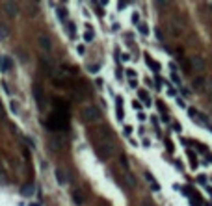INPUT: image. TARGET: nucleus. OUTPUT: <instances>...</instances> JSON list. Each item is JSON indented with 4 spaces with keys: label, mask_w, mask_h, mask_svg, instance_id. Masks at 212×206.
Instances as JSON below:
<instances>
[{
    "label": "nucleus",
    "mask_w": 212,
    "mask_h": 206,
    "mask_svg": "<svg viewBox=\"0 0 212 206\" xmlns=\"http://www.w3.org/2000/svg\"><path fill=\"white\" fill-rule=\"evenodd\" d=\"M11 69H13V60L9 56H4L2 60H0V71H2V73H9Z\"/></svg>",
    "instance_id": "obj_15"
},
{
    "label": "nucleus",
    "mask_w": 212,
    "mask_h": 206,
    "mask_svg": "<svg viewBox=\"0 0 212 206\" xmlns=\"http://www.w3.org/2000/svg\"><path fill=\"white\" fill-rule=\"evenodd\" d=\"M154 34H156V37H158V39H160V41H162V39H164V37H162V32H160V30H154Z\"/></svg>",
    "instance_id": "obj_45"
},
{
    "label": "nucleus",
    "mask_w": 212,
    "mask_h": 206,
    "mask_svg": "<svg viewBox=\"0 0 212 206\" xmlns=\"http://www.w3.org/2000/svg\"><path fill=\"white\" fill-rule=\"evenodd\" d=\"M20 193L24 195V197H32V195H34V186H32V184H26V186H22Z\"/></svg>",
    "instance_id": "obj_21"
},
{
    "label": "nucleus",
    "mask_w": 212,
    "mask_h": 206,
    "mask_svg": "<svg viewBox=\"0 0 212 206\" xmlns=\"http://www.w3.org/2000/svg\"><path fill=\"white\" fill-rule=\"evenodd\" d=\"M171 80H173L177 85H180V78H179V74H177V73H171Z\"/></svg>",
    "instance_id": "obj_30"
},
{
    "label": "nucleus",
    "mask_w": 212,
    "mask_h": 206,
    "mask_svg": "<svg viewBox=\"0 0 212 206\" xmlns=\"http://www.w3.org/2000/svg\"><path fill=\"white\" fill-rule=\"evenodd\" d=\"M80 115H82V121L86 125H95V123H101V119H102V113H101V110L95 104L84 106L82 111H80Z\"/></svg>",
    "instance_id": "obj_2"
},
{
    "label": "nucleus",
    "mask_w": 212,
    "mask_h": 206,
    "mask_svg": "<svg viewBox=\"0 0 212 206\" xmlns=\"http://www.w3.org/2000/svg\"><path fill=\"white\" fill-rule=\"evenodd\" d=\"M169 69H171V73H175V71H177V65H175V63H169Z\"/></svg>",
    "instance_id": "obj_46"
},
{
    "label": "nucleus",
    "mask_w": 212,
    "mask_h": 206,
    "mask_svg": "<svg viewBox=\"0 0 212 206\" xmlns=\"http://www.w3.org/2000/svg\"><path fill=\"white\" fill-rule=\"evenodd\" d=\"M206 84H208V80L205 76H195L192 80V91H195V93H203V91L206 89Z\"/></svg>",
    "instance_id": "obj_13"
},
{
    "label": "nucleus",
    "mask_w": 212,
    "mask_h": 206,
    "mask_svg": "<svg viewBox=\"0 0 212 206\" xmlns=\"http://www.w3.org/2000/svg\"><path fill=\"white\" fill-rule=\"evenodd\" d=\"M210 9H212V2H210Z\"/></svg>",
    "instance_id": "obj_51"
},
{
    "label": "nucleus",
    "mask_w": 212,
    "mask_h": 206,
    "mask_svg": "<svg viewBox=\"0 0 212 206\" xmlns=\"http://www.w3.org/2000/svg\"><path fill=\"white\" fill-rule=\"evenodd\" d=\"M99 69H101V63H95L93 67H89V71H91L93 74H97V73H99Z\"/></svg>",
    "instance_id": "obj_29"
},
{
    "label": "nucleus",
    "mask_w": 212,
    "mask_h": 206,
    "mask_svg": "<svg viewBox=\"0 0 212 206\" xmlns=\"http://www.w3.org/2000/svg\"><path fill=\"white\" fill-rule=\"evenodd\" d=\"M52 111L69 115V102H65L63 99H52Z\"/></svg>",
    "instance_id": "obj_10"
},
{
    "label": "nucleus",
    "mask_w": 212,
    "mask_h": 206,
    "mask_svg": "<svg viewBox=\"0 0 212 206\" xmlns=\"http://www.w3.org/2000/svg\"><path fill=\"white\" fill-rule=\"evenodd\" d=\"M139 206H154V202H153V201H147V199H145V201H141V202H139Z\"/></svg>",
    "instance_id": "obj_33"
},
{
    "label": "nucleus",
    "mask_w": 212,
    "mask_h": 206,
    "mask_svg": "<svg viewBox=\"0 0 212 206\" xmlns=\"http://www.w3.org/2000/svg\"><path fill=\"white\" fill-rule=\"evenodd\" d=\"M138 97H139L141 100H145V106H151V99H149V95H147L145 89H138Z\"/></svg>",
    "instance_id": "obj_20"
},
{
    "label": "nucleus",
    "mask_w": 212,
    "mask_h": 206,
    "mask_svg": "<svg viewBox=\"0 0 212 206\" xmlns=\"http://www.w3.org/2000/svg\"><path fill=\"white\" fill-rule=\"evenodd\" d=\"M11 37V30L8 24H4V22H0V41H8Z\"/></svg>",
    "instance_id": "obj_16"
},
{
    "label": "nucleus",
    "mask_w": 212,
    "mask_h": 206,
    "mask_svg": "<svg viewBox=\"0 0 212 206\" xmlns=\"http://www.w3.org/2000/svg\"><path fill=\"white\" fill-rule=\"evenodd\" d=\"M76 50H78V54H86V49H84V45H78V47H76Z\"/></svg>",
    "instance_id": "obj_37"
},
{
    "label": "nucleus",
    "mask_w": 212,
    "mask_h": 206,
    "mask_svg": "<svg viewBox=\"0 0 212 206\" xmlns=\"http://www.w3.org/2000/svg\"><path fill=\"white\" fill-rule=\"evenodd\" d=\"M208 164H212V154H208Z\"/></svg>",
    "instance_id": "obj_48"
},
{
    "label": "nucleus",
    "mask_w": 212,
    "mask_h": 206,
    "mask_svg": "<svg viewBox=\"0 0 212 206\" xmlns=\"http://www.w3.org/2000/svg\"><path fill=\"white\" fill-rule=\"evenodd\" d=\"M130 132H132V126H125V134H127V136H128V134H130Z\"/></svg>",
    "instance_id": "obj_47"
},
{
    "label": "nucleus",
    "mask_w": 212,
    "mask_h": 206,
    "mask_svg": "<svg viewBox=\"0 0 212 206\" xmlns=\"http://www.w3.org/2000/svg\"><path fill=\"white\" fill-rule=\"evenodd\" d=\"M91 136H93V139H95V143H99V141H112L113 139V132H112V128L108 125L97 126L95 130L91 132Z\"/></svg>",
    "instance_id": "obj_4"
},
{
    "label": "nucleus",
    "mask_w": 212,
    "mask_h": 206,
    "mask_svg": "<svg viewBox=\"0 0 212 206\" xmlns=\"http://www.w3.org/2000/svg\"><path fill=\"white\" fill-rule=\"evenodd\" d=\"M145 180H147L149 184L153 186V191H160V184H158V182L154 180V176H153L151 173H145Z\"/></svg>",
    "instance_id": "obj_19"
},
{
    "label": "nucleus",
    "mask_w": 212,
    "mask_h": 206,
    "mask_svg": "<svg viewBox=\"0 0 212 206\" xmlns=\"http://www.w3.org/2000/svg\"><path fill=\"white\" fill-rule=\"evenodd\" d=\"M73 201H75L76 206H82V204L86 202V195H84V191H82V190H76V191L73 193Z\"/></svg>",
    "instance_id": "obj_17"
},
{
    "label": "nucleus",
    "mask_w": 212,
    "mask_h": 206,
    "mask_svg": "<svg viewBox=\"0 0 212 206\" xmlns=\"http://www.w3.org/2000/svg\"><path fill=\"white\" fill-rule=\"evenodd\" d=\"M56 180H58V184H61V186L67 184V173H65V169H61V167L56 169Z\"/></svg>",
    "instance_id": "obj_18"
},
{
    "label": "nucleus",
    "mask_w": 212,
    "mask_h": 206,
    "mask_svg": "<svg viewBox=\"0 0 212 206\" xmlns=\"http://www.w3.org/2000/svg\"><path fill=\"white\" fill-rule=\"evenodd\" d=\"M9 108H11V111H13V113H17V110H19V108H17V104H15V100H9Z\"/></svg>",
    "instance_id": "obj_34"
},
{
    "label": "nucleus",
    "mask_w": 212,
    "mask_h": 206,
    "mask_svg": "<svg viewBox=\"0 0 212 206\" xmlns=\"http://www.w3.org/2000/svg\"><path fill=\"white\" fill-rule=\"evenodd\" d=\"M4 11L11 17V19H15V17H19V6H17V2H4Z\"/></svg>",
    "instance_id": "obj_14"
},
{
    "label": "nucleus",
    "mask_w": 212,
    "mask_h": 206,
    "mask_svg": "<svg viewBox=\"0 0 212 206\" xmlns=\"http://www.w3.org/2000/svg\"><path fill=\"white\" fill-rule=\"evenodd\" d=\"M127 76H128L130 80H134V78H136V71H132V69H127Z\"/></svg>",
    "instance_id": "obj_31"
},
{
    "label": "nucleus",
    "mask_w": 212,
    "mask_h": 206,
    "mask_svg": "<svg viewBox=\"0 0 212 206\" xmlns=\"http://www.w3.org/2000/svg\"><path fill=\"white\" fill-rule=\"evenodd\" d=\"M49 145H50V149H52V150H56V152H58V150L65 149L67 141H65V137H61V134H58V136H50Z\"/></svg>",
    "instance_id": "obj_11"
},
{
    "label": "nucleus",
    "mask_w": 212,
    "mask_h": 206,
    "mask_svg": "<svg viewBox=\"0 0 212 206\" xmlns=\"http://www.w3.org/2000/svg\"><path fill=\"white\" fill-rule=\"evenodd\" d=\"M123 117H125V113H123V108L119 106L117 108V121H123Z\"/></svg>",
    "instance_id": "obj_28"
},
{
    "label": "nucleus",
    "mask_w": 212,
    "mask_h": 206,
    "mask_svg": "<svg viewBox=\"0 0 212 206\" xmlns=\"http://www.w3.org/2000/svg\"><path fill=\"white\" fill-rule=\"evenodd\" d=\"M177 106H179V108H186V102H184V99L177 97Z\"/></svg>",
    "instance_id": "obj_32"
},
{
    "label": "nucleus",
    "mask_w": 212,
    "mask_h": 206,
    "mask_svg": "<svg viewBox=\"0 0 212 206\" xmlns=\"http://www.w3.org/2000/svg\"><path fill=\"white\" fill-rule=\"evenodd\" d=\"M205 206H212V204H205Z\"/></svg>",
    "instance_id": "obj_50"
},
{
    "label": "nucleus",
    "mask_w": 212,
    "mask_h": 206,
    "mask_svg": "<svg viewBox=\"0 0 212 206\" xmlns=\"http://www.w3.org/2000/svg\"><path fill=\"white\" fill-rule=\"evenodd\" d=\"M95 154L101 160H110L115 154V143H113V139L112 141H99L95 145Z\"/></svg>",
    "instance_id": "obj_3"
},
{
    "label": "nucleus",
    "mask_w": 212,
    "mask_h": 206,
    "mask_svg": "<svg viewBox=\"0 0 212 206\" xmlns=\"http://www.w3.org/2000/svg\"><path fill=\"white\" fill-rule=\"evenodd\" d=\"M37 45H39V49L45 52V54H49L52 50V41L49 35H45V34H39L37 35Z\"/></svg>",
    "instance_id": "obj_12"
},
{
    "label": "nucleus",
    "mask_w": 212,
    "mask_h": 206,
    "mask_svg": "<svg viewBox=\"0 0 212 206\" xmlns=\"http://www.w3.org/2000/svg\"><path fill=\"white\" fill-rule=\"evenodd\" d=\"M127 8V2H119V4H117V9H125Z\"/></svg>",
    "instance_id": "obj_41"
},
{
    "label": "nucleus",
    "mask_w": 212,
    "mask_h": 206,
    "mask_svg": "<svg viewBox=\"0 0 212 206\" xmlns=\"http://www.w3.org/2000/svg\"><path fill=\"white\" fill-rule=\"evenodd\" d=\"M32 97L37 104L39 110H45V102H46V95H45V89L39 85V84H34L32 85Z\"/></svg>",
    "instance_id": "obj_5"
},
{
    "label": "nucleus",
    "mask_w": 212,
    "mask_h": 206,
    "mask_svg": "<svg viewBox=\"0 0 212 206\" xmlns=\"http://www.w3.org/2000/svg\"><path fill=\"white\" fill-rule=\"evenodd\" d=\"M121 60H123V61H130V54H123Z\"/></svg>",
    "instance_id": "obj_42"
},
{
    "label": "nucleus",
    "mask_w": 212,
    "mask_h": 206,
    "mask_svg": "<svg viewBox=\"0 0 212 206\" xmlns=\"http://www.w3.org/2000/svg\"><path fill=\"white\" fill-rule=\"evenodd\" d=\"M188 115H190V119H192L194 123H197V125H201V126H206V128L210 126V125H208V119L203 115V113H199L195 108H188Z\"/></svg>",
    "instance_id": "obj_7"
},
{
    "label": "nucleus",
    "mask_w": 212,
    "mask_h": 206,
    "mask_svg": "<svg viewBox=\"0 0 212 206\" xmlns=\"http://www.w3.org/2000/svg\"><path fill=\"white\" fill-rule=\"evenodd\" d=\"M58 19H60V20H67V11H65L63 8L58 9Z\"/></svg>",
    "instance_id": "obj_26"
},
{
    "label": "nucleus",
    "mask_w": 212,
    "mask_h": 206,
    "mask_svg": "<svg viewBox=\"0 0 212 206\" xmlns=\"http://www.w3.org/2000/svg\"><path fill=\"white\" fill-rule=\"evenodd\" d=\"M188 158H190V165H192V169H195V167H197V158H195V154L190 150V152H188Z\"/></svg>",
    "instance_id": "obj_23"
},
{
    "label": "nucleus",
    "mask_w": 212,
    "mask_h": 206,
    "mask_svg": "<svg viewBox=\"0 0 212 206\" xmlns=\"http://www.w3.org/2000/svg\"><path fill=\"white\" fill-rule=\"evenodd\" d=\"M166 145H168V150L173 152V143H171V141H166Z\"/></svg>",
    "instance_id": "obj_43"
},
{
    "label": "nucleus",
    "mask_w": 212,
    "mask_h": 206,
    "mask_svg": "<svg viewBox=\"0 0 212 206\" xmlns=\"http://www.w3.org/2000/svg\"><path fill=\"white\" fill-rule=\"evenodd\" d=\"M119 162H121V165H123V167H125V169L128 171V162H127V158H125V156H123V158L119 160Z\"/></svg>",
    "instance_id": "obj_35"
},
{
    "label": "nucleus",
    "mask_w": 212,
    "mask_h": 206,
    "mask_svg": "<svg viewBox=\"0 0 212 206\" xmlns=\"http://www.w3.org/2000/svg\"><path fill=\"white\" fill-rule=\"evenodd\" d=\"M197 150H199V152H206V147H205V145H197Z\"/></svg>",
    "instance_id": "obj_44"
},
{
    "label": "nucleus",
    "mask_w": 212,
    "mask_h": 206,
    "mask_svg": "<svg viewBox=\"0 0 212 206\" xmlns=\"http://www.w3.org/2000/svg\"><path fill=\"white\" fill-rule=\"evenodd\" d=\"M32 206H39V204H37V202H35V204H32Z\"/></svg>",
    "instance_id": "obj_49"
},
{
    "label": "nucleus",
    "mask_w": 212,
    "mask_h": 206,
    "mask_svg": "<svg viewBox=\"0 0 212 206\" xmlns=\"http://www.w3.org/2000/svg\"><path fill=\"white\" fill-rule=\"evenodd\" d=\"M84 41H86V43H91V41H93V30H87V32L84 34Z\"/></svg>",
    "instance_id": "obj_27"
},
{
    "label": "nucleus",
    "mask_w": 212,
    "mask_h": 206,
    "mask_svg": "<svg viewBox=\"0 0 212 206\" xmlns=\"http://www.w3.org/2000/svg\"><path fill=\"white\" fill-rule=\"evenodd\" d=\"M45 126L49 128L50 132H65L69 128V115H63V113H56L52 111V115H49V119L45 121Z\"/></svg>",
    "instance_id": "obj_1"
},
{
    "label": "nucleus",
    "mask_w": 212,
    "mask_h": 206,
    "mask_svg": "<svg viewBox=\"0 0 212 206\" xmlns=\"http://www.w3.org/2000/svg\"><path fill=\"white\" fill-rule=\"evenodd\" d=\"M132 22H134V24H138V22H139V15H138V13L132 15Z\"/></svg>",
    "instance_id": "obj_38"
},
{
    "label": "nucleus",
    "mask_w": 212,
    "mask_h": 206,
    "mask_svg": "<svg viewBox=\"0 0 212 206\" xmlns=\"http://www.w3.org/2000/svg\"><path fill=\"white\" fill-rule=\"evenodd\" d=\"M132 108H134V110H138V111H141V108H143V106H141L139 102H136V100H134V102H132Z\"/></svg>",
    "instance_id": "obj_36"
},
{
    "label": "nucleus",
    "mask_w": 212,
    "mask_h": 206,
    "mask_svg": "<svg viewBox=\"0 0 212 206\" xmlns=\"http://www.w3.org/2000/svg\"><path fill=\"white\" fill-rule=\"evenodd\" d=\"M145 117H147V115H145L143 111H139V113H138V119H139V121H145Z\"/></svg>",
    "instance_id": "obj_40"
},
{
    "label": "nucleus",
    "mask_w": 212,
    "mask_h": 206,
    "mask_svg": "<svg viewBox=\"0 0 212 206\" xmlns=\"http://www.w3.org/2000/svg\"><path fill=\"white\" fill-rule=\"evenodd\" d=\"M188 61H190V69L192 71H197V73H201V71H205V67H206V61L203 60V56H190L188 58Z\"/></svg>",
    "instance_id": "obj_8"
},
{
    "label": "nucleus",
    "mask_w": 212,
    "mask_h": 206,
    "mask_svg": "<svg viewBox=\"0 0 212 206\" xmlns=\"http://www.w3.org/2000/svg\"><path fill=\"white\" fill-rule=\"evenodd\" d=\"M173 130H175V132H180V130H182V126H180L179 123H173Z\"/></svg>",
    "instance_id": "obj_39"
},
{
    "label": "nucleus",
    "mask_w": 212,
    "mask_h": 206,
    "mask_svg": "<svg viewBox=\"0 0 212 206\" xmlns=\"http://www.w3.org/2000/svg\"><path fill=\"white\" fill-rule=\"evenodd\" d=\"M67 30H69L71 39H75V37H76V28H75V24H73V22H69V24H67Z\"/></svg>",
    "instance_id": "obj_24"
},
{
    "label": "nucleus",
    "mask_w": 212,
    "mask_h": 206,
    "mask_svg": "<svg viewBox=\"0 0 212 206\" xmlns=\"http://www.w3.org/2000/svg\"><path fill=\"white\" fill-rule=\"evenodd\" d=\"M89 89H87V85L86 84H80V85H76L75 89H73V100H76V102H84V100H87L89 99Z\"/></svg>",
    "instance_id": "obj_6"
},
{
    "label": "nucleus",
    "mask_w": 212,
    "mask_h": 206,
    "mask_svg": "<svg viewBox=\"0 0 212 206\" xmlns=\"http://www.w3.org/2000/svg\"><path fill=\"white\" fill-rule=\"evenodd\" d=\"M121 182H123V188H125L127 191H130V190H134V188L138 186V180H136V176H134L130 171H125V173H123Z\"/></svg>",
    "instance_id": "obj_9"
},
{
    "label": "nucleus",
    "mask_w": 212,
    "mask_h": 206,
    "mask_svg": "<svg viewBox=\"0 0 212 206\" xmlns=\"http://www.w3.org/2000/svg\"><path fill=\"white\" fill-rule=\"evenodd\" d=\"M145 56H147V54H145ZM145 61H147V65H149V67H153V71H154V73H158V71H160V63H158V61L151 60L149 56L145 58Z\"/></svg>",
    "instance_id": "obj_22"
},
{
    "label": "nucleus",
    "mask_w": 212,
    "mask_h": 206,
    "mask_svg": "<svg viewBox=\"0 0 212 206\" xmlns=\"http://www.w3.org/2000/svg\"><path fill=\"white\" fill-rule=\"evenodd\" d=\"M138 30H139V34H141V35H147V34H149V28H147V24H141V22L138 24Z\"/></svg>",
    "instance_id": "obj_25"
}]
</instances>
